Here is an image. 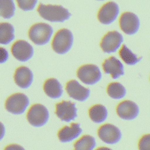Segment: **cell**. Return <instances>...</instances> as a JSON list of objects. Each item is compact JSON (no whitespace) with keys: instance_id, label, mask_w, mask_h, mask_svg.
<instances>
[{"instance_id":"6da1fadb","label":"cell","mask_w":150,"mask_h":150,"mask_svg":"<svg viewBox=\"0 0 150 150\" xmlns=\"http://www.w3.org/2000/svg\"><path fill=\"white\" fill-rule=\"evenodd\" d=\"M38 12L42 18L50 22H64L71 16L69 10L62 6L40 4Z\"/></svg>"},{"instance_id":"7a4b0ae2","label":"cell","mask_w":150,"mask_h":150,"mask_svg":"<svg viewBox=\"0 0 150 150\" xmlns=\"http://www.w3.org/2000/svg\"><path fill=\"white\" fill-rule=\"evenodd\" d=\"M74 42V36L72 32L68 29L63 28L56 32L52 40V47L56 53H67L72 48Z\"/></svg>"},{"instance_id":"3957f363","label":"cell","mask_w":150,"mask_h":150,"mask_svg":"<svg viewBox=\"0 0 150 150\" xmlns=\"http://www.w3.org/2000/svg\"><path fill=\"white\" fill-rule=\"evenodd\" d=\"M53 34L51 26L44 23H35L29 30V38L33 43L38 45H44L50 41Z\"/></svg>"},{"instance_id":"277c9868","label":"cell","mask_w":150,"mask_h":150,"mask_svg":"<svg viewBox=\"0 0 150 150\" xmlns=\"http://www.w3.org/2000/svg\"><path fill=\"white\" fill-rule=\"evenodd\" d=\"M27 119L31 126L35 127L44 126L49 121V110L42 104H35L28 111Z\"/></svg>"},{"instance_id":"5b68a950","label":"cell","mask_w":150,"mask_h":150,"mask_svg":"<svg viewBox=\"0 0 150 150\" xmlns=\"http://www.w3.org/2000/svg\"><path fill=\"white\" fill-rule=\"evenodd\" d=\"M29 105V98L23 93H16L7 98L5 103L6 110L13 114H22Z\"/></svg>"},{"instance_id":"8992f818","label":"cell","mask_w":150,"mask_h":150,"mask_svg":"<svg viewBox=\"0 0 150 150\" xmlns=\"http://www.w3.org/2000/svg\"><path fill=\"white\" fill-rule=\"evenodd\" d=\"M77 75L80 81L88 85L98 83L102 78V73L99 68L94 64L81 66L77 70Z\"/></svg>"},{"instance_id":"52a82bcc","label":"cell","mask_w":150,"mask_h":150,"mask_svg":"<svg viewBox=\"0 0 150 150\" xmlns=\"http://www.w3.org/2000/svg\"><path fill=\"white\" fill-rule=\"evenodd\" d=\"M98 135L103 142L109 145H115L122 138L121 131L117 127L110 124H104L98 130Z\"/></svg>"},{"instance_id":"ba28073f","label":"cell","mask_w":150,"mask_h":150,"mask_svg":"<svg viewBox=\"0 0 150 150\" xmlns=\"http://www.w3.org/2000/svg\"><path fill=\"white\" fill-rule=\"evenodd\" d=\"M124 38L120 33L117 30L110 31L103 37L100 46L105 53H112L117 52L121 46Z\"/></svg>"},{"instance_id":"9c48e42d","label":"cell","mask_w":150,"mask_h":150,"mask_svg":"<svg viewBox=\"0 0 150 150\" xmlns=\"http://www.w3.org/2000/svg\"><path fill=\"white\" fill-rule=\"evenodd\" d=\"M56 114L62 121H73L77 117L76 105L70 101H63L57 103L56 105Z\"/></svg>"},{"instance_id":"30bf717a","label":"cell","mask_w":150,"mask_h":150,"mask_svg":"<svg viewBox=\"0 0 150 150\" xmlns=\"http://www.w3.org/2000/svg\"><path fill=\"white\" fill-rule=\"evenodd\" d=\"M120 8L114 2H109L101 7L98 13V21L103 24H110L116 21L119 15Z\"/></svg>"},{"instance_id":"8fae6325","label":"cell","mask_w":150,"mask_h":150,"mask_svg":"<svg viewBox=\"0 0 150 150\" xmlns=\"http://www.w3.org/2000/svg\"><path fill=\"white\" fill-rule=\"evenodd\" d=\"M120 27L122 31L127 35H134L139 29L140 21L136 14L126 12L122 14L120 18Z\"/></svg>"},{"instance_id":"7c38bea8","label":"cell","mask_w":150,"mask_h":150,"mask_svg":"<svg viewBox=\"0 0 150 150\" xmlns=\"http://www.w3.org/2000/svg\"><path fill=\"white\" fill-rule=\"evenodd\" d=\"M11 52L14 58L21 62H27L34 55V49L31 45L23 40L15 42L12 46Z\"/></svg>"},{"instance_id":"4fadbf2b","label":"cell","mask_w":150,"mask_h":150,"mask_svg":"<svg viewBox=\"0 0 150 150\" xmlns=\"http://www.w3.org/2000/svg\"><path fill=\"white\" fill-rule=\"evenodd\" d=\"M67 92L70 98L79 102H84L90 96V90L82 86L79 82L71 80L66 86Z\"/></svg>"},{"instance_id":"5bb4252c","label":"cell","mask_w":150,"mask_h":150,"mask_svg":"<svg viewBox=\"0 0 150 150\" xmlns=\"http://www.w3.org/2000/svg\"><path fill=\"white\" fill-rule=\"evenodd\" d=\"M117 113L121 119L132 120L139 114V108L138 105L132 101L125 100L117 105Z\"/></svg>"},{"instance_id":"9a60e30c","label":"cell","mask_w":150,"mask_h":150,"mask_svg":"<svg viewBox=\"0 0 150 150\" xmlns=\"http://www.w3.org/2000/svg\"><path fill=\"white\" fill-rule=\"evenodd\" d=\"M103 67L104 72L111 75L113 79H117L124 74L123 63L114 56L105 59L103 64Z\"/></svg>"},{"instance_id":"2e32d148","label":"cell","mask_w":150,"mask_h":150,"mask_svg":"<svg viewBox=\"0 0 150 150\" xmlns=\"http://www.w3.org/2000/svg\"><path fill=\"white\" fill-rule=\"evenodd\" d=\"M82 129L79 124L73 123L70 126H65L58 132V138L61 142H70L81 135Z\"/></svg>"},{"instance_id":"e0dca14e","label":"cell","mask_w":150,"mask_h":150,"mask_svg":"<svg viewBox=\"0 0 150 150\" xmlns=\"http://www.w3.org/2000/svg\"><path fill=\"white\" fill-rule=\"evenodd\" d=\"M33 73L28 67H21L17 68L14 74V81L21 88H28L33 82Z\"/></svg>"},{"instance_id":"ac0fdd59","label":"cell","mask_w":150,"mask_h":150,"mask_svg":"<svg viewBox=\"0 0 150 150\" xmlns=\"http://www.w3.org/2000/svg\"><path fill=\"white\" fill-rule=\"evenodd\" d=\"M44 91L47 96L51 98H60L63 93V88L58 80L55 78H49L45 82Z\"/></svg>"},{"instance_id":"d6986e66","label":"cell","mask_w":150,"mask_h":150,"mask_svg":"<svg viewBox=\"0 0 150 150\" xmlns=\"http://www.w3.org/2000/svg\"><path fill=\"white\" fill-rule=\"evenodd\" d=\"M88 114L90 119L94 123L100 124L107 119L108 111L104 105L98 104V105H95L90 108Z\"/></svg>"},{"instance_id":"ffe728a7","label":"cell","mask_w":150,"mask_h":150,"mask_svg":"<svg viewBox=\"0 0 150 150\" xmlns=\"http://www.w3.org/2000/svg\"><path fill=\"white\" fill-rule=\"evenodd\" d=\"M14 39V28L9 23H0V44L8 45Z\"/></svg>"},{"instance_id":"44dd1931","label":"cell","mask_w":150,"mask_h":150,"mask_svg":"<svg viewBox=\"0 0 150 150\" xmlns=\"http://www.w3.org/2000/svg\"><path fill=\"white\" fill-rule=\"evenodd\" d=\"M96 146V141L91 135H84L74 145V150H94Z\"/></svg>"},{"instance_id":"7402d4cb","label":"cell","mask_w":150,"mask_h":150,"mask_svg":"<svg viewBox=\"0 0 150 150\" xmlns=\"http://www.w3.org/2000/svg\"><path fill=\"white\" fill-rule=\"evenodd\" d=\"M120 56L123 59L124 63L127 65H135L138 63H139L142 57H138L135 54L133 53L130 49L127 48V45H124L122 48L120 50Z\"/></svg>"},{"instance_id":"603a6c76","label":"cell","mask_w":150,"mask_h":150,"mask_svg":"<svg viewBox=\"0 0 150 150\" xmlns=\"http://www.w3.org/2000/svg\"><path fill=\"white\" fill-rule=\"evenodd\" d=\"M107 93L113 99H121L126 96L127 91L124 85L118 82H113L108 85Z\"/></svg>"},{"instance_id":"cb8c5ba5","label":"cell","mask_w":150,"mask_h":150,"mask_svg":"<svg viewBox=\"0 0 150 150\" xmlns=\"http://www.w3.org/2000/svg\"><path fill=\"white\" fill-rule=\"evenodd\" d=\"M13 0H0V16L5 19H10L15 13Z\"/></svg>"},{"instance_id":"d4e9b609","label":"cell","mask_w":150,"mask_h":150,"mask_svg":"<svg viewBox=\"0 0 150 150\" xmlns=\"http://www.w3.org/2000/svg\"><path fill=\"white\" fill-rule=\"evenodd\" d=\"M19 7L23 11L32 10L37 4L38 0H16Z\"/></svg>"},{"instance_id":"484cf974","label":"cell","mask_w":150,"mask_h":150,"mask_svg":"<svg viewBox=\"0 0 150 150\" xmlns=\"http://www.w3.org/2000/svg\"><path fill=\"white\" fill-rule=\"evenodd\" d=\"M138 149L150 150V134L143 135L138 142Z\"/></svg>"},{"instance_id":"4316f807","label":"cell","mask_w":150,"mask_h":150,"mask_svg":"<svg viewBox=\"0 0 150 150\" xmlns=\"http://www.w3.org/2000/svg\"><path fill=\"white\" fill-rule=\"evenodd\" d=\"M9 59V53L6 49L0 47V63H4Z\"/></svg>"},{"instance_id":"83f0119b","label":"cell","mask_w":150,"mask_h":150,"mask_svg":"<svg viewBox=\"0 0 150 150\" xmlns=\"http://www.w3.org/2000/svg\"><path fill=\"white\" fill-rule=\"evenodd\" d=\"M4 150H25L21 145H16V144H11V145H7L5 148Z\"/></svg>"},{"instance_id":"f1b7e54d","label":"cell","mask_w":150,"mask_h":150,"mask_svg":"<svg viewBox=\"0 0 150 150\" xmlns=\"http://www.w3.org/2000/svg\"><path fill=\"white\" fill-rule=\"evenodd\" d=\"M5 132H6V130H5V127L3 125L2 123L0 122V141L2 140V138H4Z\"/></svg>"},{"instance_id":"f546056e","label":"cell","mask_w":150,"mask_h":150,"mask_svg":"<svg viewBox=\"0 0 150 150\" xmlns=\"http://www.w3.org/2000/svg\"><path fill=\"white\" fill-rule=\"evenodd\" d=\"M96 150H112V149L107 147H101V148H98V149H96Z\"/></svg>"},{"instance_id":"4dcf8cb0","label":"cell","mask_w":150,"mask_h":150,"mask_svg":"<svg viewBox=\"0 0 150 150\" xmlns=\"http://www.w3.org/2000/svg\"><path fill=\"white\" fill-rule=\"evenodd\" d=\"M98 1H103V0H98Z\"/></svg>"}]
</instances>
